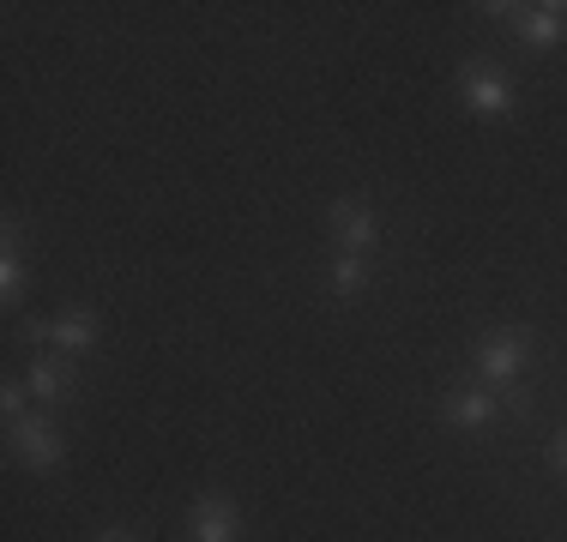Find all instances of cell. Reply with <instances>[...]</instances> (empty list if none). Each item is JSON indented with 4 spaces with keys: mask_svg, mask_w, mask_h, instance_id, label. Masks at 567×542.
Listing matches in <instances>:
<instances>
[{
    "mask_svg": "<svg viewBox=\"0 0 567 542\" xmlns=\"http://www.w3.org/2000/svg\"><path fill=\"white\" fill-rule=\"evenodd\" d=\"M471 368H477V386L502 392L513 410H525V368H532V332L525 325H495L471 344Z\"/></svg>",
    "mask_w": 567,
    "mask_h": 542,
    "instance_id": "1",
    "label": "cell"
},
{
    "mask_svg": "<svg viewBox=\"0 0 567 542\" xmlns=\"http://www.w3.org/2000/svg\"><path fill=\"white\" fill-rule=\"evenodd\" d=\"M327 229H332V253H374L381 236H386V217H381L374 199L344 194V199L327 206Z\"/></svg>",
    "mask_w": 567,
    "mask_h": 542,
    "instance_id": "2",
    "label": "cell"
},
{
    "mask_svg": "<svg viewBox=\"0 0 567 542\" xmlns=\"http://www.w3.org/2000/svg\"><path fill=\"white\" fill-rule=\"evenodd\" d=\"M458 103L477 121H507L513 108H519V85H513L507 73H495V66H483V61H465L458 66Z\"/></svg>",
    "mask_w": 567,
    "mask_h": 542,
    "instance_id": "3",
    "label": "cell"
},
{
    "mask_svg": "<svg viewBox=\"0 0 567 542\" xmlns=\"http://www.w3.org/2000/svg\"><path fill=\"white\" fill-rule=\"evenodd\" d=\"M97 314L91 308H66L61 320H24V344L37 350H61V356H91L97 350Z\"/></svg>",
    "mask_w": 567,
    "mask_h": 542,
    "instance_id": "4",
    "label": "cell"
},
{
    "mask_svg": "<svg viewBox=\"0 0 567 542\" xmlns=\"http://www.w3.org/2000/svg\"><path fill=\"white\" fill-rule=\"evenodd\" d=\"M7 440H12V458H19L24 470H55L61 458H66V446H61V428L49 423V410H24L19 423H7Z\"/></svg>",
    "mask_w": 567,
    "mask_h": 542,
    "instance_id": "5",
    "label": "cell"
},
{
    "mask_svg": "<svg viewBox=\"0 0 567 542\" xmlns=\"http://www.w3.org/2000/svg\"><path fill=\"white\" fill-rule=\"evenodd\" d=\"M502 410H507V398H502V392H489V386H477V379H471V386H447V392H441V416H447L453 428H465V434L489 428Z\"/></svg>",
    "mask_w": 567,
    "mask_h": 542,
    "instance_id": "6",
    "label": "cell"
},
{
    "mask_svg": "<svg viewBox=\"0 0 567 542\" xmlns=\"http://www.w3.org/2000/svg\"><path fill=\"white\" fill-rule=\"evenodd\" d=\"M187 542H241L236 494H199L194 507H187Z\"/></svg>",
    "mask_w": 567,
    "mask_h": 542,
    "instance_id": "7",
    "label": "cell"
},
{
    "mask_svg": "<svg viewBox=\"0 0 567 542\" xmlns=\"http://www.w3.org/2000/svg\"><path fill=\"white\" fill-rule=\"evenodd\" d=\"M561 37H567V0H544V7H519V12H513V43L556 49Z\"/></svg>",
    "mask_w": 567,
    "mask_h": 542,
    "instance_id": "8",
    "label": "cell"
},
{
    "mask_svg": "<svg viewBox=\"0 0 567 542\" xmlns=\"http://www.w3.org/2000/svg\"><path fill=\"white\" fill-rule=\"evenodd\" d=\"M374 283V253H332L327 260V295L332 302H357Z\"/></svg>",
    "mask_w": 567,
    "mask_h": 542,
    "instance_id": "9",
    "label": "cell"
},
{
    "mask_svg": "<svg viewBox=\"0 0 567 542\" xmlns=\"http://www.w3.org/2000/svg\"><path fill=\"white\" fill-rule=\"evenodd\" d=\"M24 386H31L37 410H43V404H61L66 392H73V362H66V356H43V350H37V362L24 368Z\"/></svg>",
    "mask_w": 567,
    "mask_h": 542,
    "instance_id": "10",
    "label": "cell"
},
{
    "mask_svg": "<svg viewBox=\"0 0 567 542\" xmlns=\"http://www.w3.org/2000/svg\"><path fill=\"white\" fill-rule=\"evenodd\" d=\"M0 295H7V308H19V295H24V253H0Z\"/></svg>",
    "mask_w": 567,
    "mask_h": 542,
    "instance_id": "11",
    "label": "cell"
},
{
    "mask_svg": "<svg viewBox=\"0 0 567 542\" xmlns=\"http://www.w3.org/2000/svg\"><path fill=\"white\" fill-rule=\"evenodd\" d=\"M549 465L567 477V428H556V440H549Z\"/></svg>",
    "mask_w": 567,
    "mask_h": 542,
    "instance_id": "12",
    "label": "cell"
},
{
    "mask_svg": "<svg viewBox=\"0 0 567 542\" xmlns=\"http://www.w3.org/2000/svg\"><path fill=\"white\" fill-rule=\"evenodd\" d=\"M97 542H140V536H133V531H121V524H115V531H103Z\"/></svg>",
    "mask_w": 567,
    "mask_h": 542,
    "instance_id": "13",
    "label": "cell"
}]
</instances>
